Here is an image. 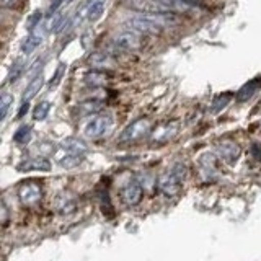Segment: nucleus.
<instances>
[{
    "instance_id": "26",
    "label": "nucleus",
    "mask_w": 261,
    "mask_h": 261,
    "mask_svg": "<svg viewBox=\"0 0 261 261\" xmlns=\"http://www.w3.org/2000/svg\"><path fill=\"white\" fill-rule=\"evenodd\" d=\"M28 108H30V101H23L21 108H20V111H18V118H23V116H24V113L28 111Z\"/></svg>"
},
{
    "instance_id": "4",
    "label": "nucleus",
    "mask_w": 261,
    "mask_h": 261,
    "mask_svg": "<svg viewBox=\"0 0 261 261\" xmlns=\"http://www.w3.org/2000/svg\"><path fill=\"white\" fill-rule=\"evenodd\" d=\"M43 198V190L36 181H28L23 183L18 188V199L24 206H35Z\"/></svg>"
},
{
    "instance_id": "23",
    "label": "nucleus",
    "mask_w": 261,
    "mask_h": 261,
    "mask_svg": "<svg viewBox=\"0 0 261 261\" xmlns=\"http://www.w3.org/2000/svg\"><path fill=\"white\" fill-rule=\"evenodd\" d=\"M103 110V103L101 101H85V103H82L80 105V111L84 113V114H95L98 111H101Z\"/></svg>"
},
{
    "instance_id": "28",
    "label": "nucleus",
    "mask_w": 261,
    "mask_h": 261,
    "mask_svg": "<svg viewBox=\"0 0 261 261\" xmlns=\"http://www.w3.org/2000/svg\"><path fill=\"white\" fill-rule=\"evenodd\" d=\"M7 217H8V211H7V204L5 201H2V224H7Z\"/></svg>"
},
{
    "instance_id": "1",
    "label": "nucleus",
    "mask_w": 261,
    "mask_h": 261,
    "mask_svg": "<svg viewBox=\"0 0 261 261\" xmlns=\"http://www.w3.org/2000/svg\"><path fill=\"white\" fill-rule=\"evenodd\" d=\"M185 178H186V167L183 163H175L173 168L170 171L159 176V181H157L159 191L163 196H167V198H173V196H176L179 190H181Z\"/></svg>"
},
{
    "instance_id": "2",
    "label": "nucleus",
    "mask_w": 261,
    "mask_h": 261,
    "mask_svg": "<svg viewBox=\"0 0 261 261\" xmlns=\"http://www.w3.org/2000/svg\"><path fill=\"white\" fill-rule=\"evenodd\" d=\"M127 7L142 15H173V10L160 0H127Z\"/></svg>"
},
{
    "instance_id": "10",
    "label": "nucleus",
    "mask_w": 261,
    "mask_h": 261,
    "mask_svg": "<svg viewBox=\"0 0 261 261\" xmlns=\"http://www.w3.org/2000/svg\"><path fill=\"white\" fill-rule=\"evenodd\" d=\"M18 171H49L51 170V163L46 157H35V159H27L23 160L18 167H16Z\"/></svg>"
},
{
    "instance_id": "12",
    "label": "nucleus",
    "mask_w": 261,
    "mask_h": 261,
    "mask_svg": "<svg viewBox=\"0 0 261 261\" xmlns=\"http://www.w3.org/2000/svg\"><path fill=\"white\" fill-rule=\"evenodd\" d=\"M261 88V79L258 77V79H253V80H250V82H247L239 92H237V101H240V103H243V101H248L250 98L255 95L258 90Z\"/></svg>"
},
{
    "instance_id": "24",
    "label": "nucleus",
    "mask_w": 261,
    "mask_h": 261,
    "mask_svg": "<svg viewBox=\"0 0 261 261\" xmlns=\"http://www.w3.org/2000/svg\"><path fill=\"white\" fill-rule=\"evenodd\" d=\"M23 70H24V62H23V61H16V62L13 64L12 70H10V82H12V84L20 79V75L23 73Z\"/></svg>"
},
{
    "instance_id": "17",
    "label": "nucleus",
    "mask_w": 261,
    "mask_h": 261,
    "mask_svg": "<svg viewBox=\"0 0 261 261\" xmlns=\"http://www.w3.org/2000/svg\"><path fill=\"white\" fill-rule=\"evenodd\" d=\"M103 7H105V0H92V2L87 4V20L95 21L101 16L103 13Z\"/></svg>"
},
{
    "instance_id": "15",
    "label": "nucleus",
    "mask_w": 261,
    "mask_h": 261,
    "mask_svg": "<svg viewBox=\"0 0 261 261\" xmlns=\"http://www.w3.org/2000/svg\"><path fill=\"white\" fill-rule=\"evenodd\" d=\"M88 64L92 65L95 70H103V69H110L114 65L113 57L105 54V53H95L88 57Z\"/></svg>"
},
{
    "instance_id": "22",
    "label": "nucleus",
    "mask_w": 261,
    "mask_h": 261,
    "mask_svg": "<svg viewBox=\"0 0 261 261\" xmlns=\"http://www.w3.org/2000/svg\"><path fill=\"white\" fill-rule=\"evenodd\" d=\"M30 139H31V127H30V126H21V127L15 133V136H13V141H15L16 144H21V145L28 144V142H30Z\"/></svg>"
},
{
    "instance_id": "27",
    "label": "nucleus",
    "mask_w": 261,
    "mask_h": 261,
    "mask_svg": "<svg viewBox=\"0 0 261 261\" xmlns=\"http://www.w3.org/2000/svg\"><path fill=\"white\" fill-rule=\"evenodd\" d=\"M16 4V0H0V5L4 8H13Z\"/></svg>"
},
{
    "instance_id": "16",
    "label": "nucleus",
    "mask_w": 261,
    "mask_h": 261,
    "mask_svg": "<svg viewBox=\"0 0 261 261\" xmlns=\"http://www.w3.org/2000/svg\"><path fill=\"white\" fill-rule=\"evenodd\" d=\"M43 84H44V77L41 75V73H36V75L31 79L28 87L24 88V92H23V101H30L31 98H35L38 95V92L41 90V87H43Z\"/></svg>"
},
{
    "instance_id": "13",
    "label": "nucleus",
    "mask_w": 261,
    "mask_h": 261,
    "mask_svg": "<svg viewBox=\"0 0 261 261\" xmlns=\"http://www.w3.org/2000/svg\"><path fill=\"white\" fill-rule=\"evenodd\" d=\"M111 75L105 70H90L84 75V82L90 87H103L110 82Z\"/></svg>"
},
{
    "instance_id": "29",
    "label": "nucleus",
    "mask_w": 261,
    "mask_h": 261,
    "mask_svg": "<svg viewBox=\"0 0 261 261\" xmlns=\"http://www.w3.org/2000/svg\"><path fill=\"white\" fill-rule=\"evenodd\" d=\"M185 2H188V4H199V2H202V0H185Z\"/></svg>"
},
{
    "instance_id": "18",
    "label": "nucleus",
    "mask_w": 261,
    "mask_h": 261,
    "mask_svg": "<svg viewBox=\"0 0 261 261\" xmlns=\"http://www.w3.org/2000/svg\"><path fill=\"white\" fill-rule=\"evenodd\" d=\"M230 100H232V93H222V95L216 96L214 101H212V105H211V113L217 114L219 111H222L225 106L230 103Z\"/></svg>"
},
{
    "instance_id": "7",
    "label": "nucleus",
    "mask_w": 261,
    "mask_h": 261,
    "mask_svg": "<svg viewBox=\"0 0 261 261\" xmlns=\"http://www.w3.org/2000/svg\"><path fill=\"white\" fill-rule=\"evenodd\" d=\"M114 44H116L122 51H137L142 46V39L139 33L134 31H122L114 38Z\"/></svg>"
},
{
    "instance_id": "3",
    "label": "nucleus",
    "mask_w": 261,
    "mask_h": 261,
    "mask_svg": "<svg viewBox=\"0 0 261 261\" xmlns=\"http://www.w3.org/2000/svg\"><path fill=\"white\" fill-rule=\"evenodd\" d=\"M152 129V124L149 119H137L122 130L119 136V142H134L137 139L144 137L145 134H149Z\"/></svg>"
},
{
    "instance_id": "8",
    "label": "nucleus",
    "mask_w": 261,
    "mask_h": 261,
    "mask_svg": "<svg viewBox=\"0 0 261 261\" xmlns=\"http://www.w3.org/2000/svg\"><path fill=\"white\" fill-rule=\"evenodd\" d=\"M110 126H111V119L108 116H95V118H92L87 122L85 136L92 137V139L101 137L106 130L110 129Z\"/></svg>"
},
{
    "instance_id": "19",
    "label": "nucleus",
    "mask_w": 261,
    "mask_h": 261,
    "mask_svg": "<svg viewBox=\"0 0 261 261\" xmlns=\"http://www.w3.org/2000/svg\"><path fill=\"white\" fill-rule=\"evenodd\" d=\"M82 160H84V157H80V155H72V153H67L65 152V155H62V157H59V165L64 167V168H73L82 163Z\"/></svg>"
},
{
    "instance_id": "5",
    "label": "nucleus",
    "mask_w": 261,
    "mask_h": 261,
    "mask_svg": "<svg viewBox=\"0 0 261 261\" xmlns=\"http://www.w3.org/2000/svg\"><path fill=\"white\" fill-rule=\"evenodd\" d=\"M216 152L220 160H224L228 165H233V163H237V160L240 159L242 147L233 141H222L217 144Z\"/></svg>"
},
{
    "instance_id": "11",
    "label": "nucleus",
    "mask_w": 261,
    "mask_h": 261,
    "mask_svg": "<svg viewBox=\"0 0 261 261\" xmlns=\"http://www.w3.org/2000/svg\"><path fill=\"white\" fill-rule=\"evenodd\" d=\"M61 147H62L64 152L72 153V155H80V157H84V153H87V150H88L87 144L82 141V139H79V137H67V139H64V141L61 142Z\"/></svg>"
},
{
    "instance_id": "21",
    "label": "nucleus",
    "mask_w": 261,
    "mask_h": 261,
    "mask_svg": "<svg viewBox=\"0 0 261 261\" xmlns=\"http://www.w3.org/2000/svg\"><path fill=\"white\" fill-rule=\"evenodd\" d=\"M49 111H51V103L49 101H41L39 105H36L35 111H33V118L36 121H43L47 118Z\"/></svg>"
},
{
    "instance_id": "25",
    "label": "nucleus",
    "mask_w": 261,
    "mask_h": 261,
    "mask_svg": "<svg viewBox=\"0 0 261 261\" xmlns=\"http://www.w3.org/2000/svg\"><path fill=\"white\" fill-rule=\"evenodd\" d=\"M64 2H65V0H53L51 5H49V8H47V15H49V16L54 15V13L57 12V8H59Z\"/></svg>"
},
{
    "instance_id": "6",
    "label": "nucleus",
    "mask_w": 261,
    "mask_h": 261,
    "mask_svg": "<svg viewBox=\"0 0 261 261\" xmlns=\"http://www.w3.org/2000/svg\"><path fill=\"white\" fill-rule=\"evenodd\" d=\"M142 196H144L142 185L137 179H130L121 190V199L126 206H137L142 201Z\"/></svg>"
},
{
    "instance_id": "20",
    "label": "nucleus",
    "mask_w": 261,
    "mask_h": 261,
    "mask_svg": "<svg viewBox=\"0 0 261 261\" xmlns=\"http://www.w3.org/2000/svg\"><path fill=\"white\" fill-rule=\"evenodd\" d=\"M13 105V96L10 93L4 92L2 96H0V119H5L7 118V113L10 110V106Z\"/></svg>"
},
{
    "instance_id": "14",
    "label": "nucleus",
    "mask_w": 261,
    "mask_h": 261,
    "mask_svg": "<svg viewBox=\"0 0 261 261\" xmlns=\"http://www.w3.org/2000/svg\"><path fill=\"white\" fill-rule=\"evenodd\" d=\"M176 130H178V126L176 124H163V126H159L157 129L153 130L152 141L157 142V144L167 142V141H170V139L175 137Z\"/></svg>"
},
{
    "instance_id": "9",
    "label": "nucleus",
    "mask_w": 261,
    "mask_h": 261,
    "mask_svg": "<svg viewBox=\"0 0 261 261\" xmlns=\"http://www.w3.org/2000/svg\"><path fill=\"white\" fill-rule=\"evenodd\" d=\"M46 23H41V24H38V27L35 28V30H31L30 31V35H28V38L24 39V43H23V46H21V51L24 53V54H30V53H33L35 49L43 43V38H44V35H46Z\"/></svg>"
}]
</instances>
